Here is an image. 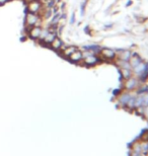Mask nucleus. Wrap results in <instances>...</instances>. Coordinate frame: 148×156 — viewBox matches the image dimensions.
Returning <instances> with one entry per match:
<instances>
[{
	"label": "nucleus",
	"instance_id": "nucleus-1",
	"mask_svg": "<svg viewBox=\"0 0 148 156\" xmlns=\"http://www.w3.org/2000/svg\"><path fill=\"white\" fill-rule=\"evenodd\" d=\"M42 17L39 13H31L27 12L23 15V26L27 27H31L34 26H42Z\"/></svg>",
	"mask_w": 148,
	"mask_h": 156
},
{
	"label": "nucleus",
	"instance_id": "nucleus-2",
	"mask_svg": "<svg viewBox=\"0 0 148 156\" xmlns=\"http://www.w3.org/2000/svg\"><path fill=\"white\" fill-rule=\"evenodd\" d=\"M42 30H43V26H34V27H24L23 34H26V35L27 36V39L29 40L37 43L38 40L40 39Z\"/></svg>",
	"mask_w": 148,
	"mask_h": 156
},
{
	"label": "nucleus",
	"instance_id": "nucleus-3",
	"mask_svg": "<svg viewBox=\"0 0 148 156\" xmlns=\"http://www.w3.org/2000/svg\"><path fill=\"white\" fill-rule=\"evenodd\" d=\"M26 8L31 13H40L43 9V3L39 0H29L26 3Z\"/></svg>",
	"mask_w": 148,
	"mask_h": 156
},
{
	"label": "nucleus",
	"instance_id": "nucleus-4",
	"mask_svg": "<svg viewBox=\"0 0 148 156\" xmlns=\"http://www.w3.org/2000/svg\"><path fill=\"white\" fill-rule=\"evenodd\" d=\"M56 37H57V34L54 32H51V30H49V33L47 34L45 38L42 40H39L37 42V44H39L40 46L44 47V48H49V46L51 45V43L55 40Z\"/></svg>",
	"mask_w": 148,
	"mask_h": 156
},
{
	"label": "nucleus",
	"instance_id": "nucleus-5",
	"mask_svg": "<svg viewBox=\"0 0 148 156\" xmlns=\"http://www.w3.org/2000/svg\"><path fill=\"white\" fill-rule=\"evenodd\" d=\"M99 61H100V59L99 57V55L90 54L88 56H85V57H83L82 62H81V63H82V65H84V66L91 67V66H94V65H96Z\"/></svg>",
	"mask_w": 148,
	"mask_h": 156
},
{
	"label": "nucleus",
	"instance_id": "nucleus-6",
	"mask_svg": "<svg viewBox=\"0 0 148 156\" xmlns=\"http://www.w3.org/2000/svg\"><path fill=\"white\" fill-rule=\"evenodd\" d=\"M77 49H78V47L74 46V45H66L65 44V45L63 46V48L61 49V51H60L58 54L60 57H62L67 60V58L69 56H70L74 51H76Z\"/></svg>",
	"mask_w": 148,
	"mask_h": 156
},
{
	"label": "nucleus",
	"instance_id": "nucleus-7",
	"mask_svg": "<svg viewBox=\"0 0 148 156\" xmlns=\"http://www.w3.org/2000/svg\"><path fill=\"white\" fill-rule=\"evenodd\" d=\"M99 59H103V60H108V61H111V60H114L116 58V53L113 51L111 49H108V48H103L99 51Z\"/></svg>",
	"mask_w": 148,
	"mask_h": 156
},
{
	"label": "nucleus",
	"instance_id": "nucleus-8",
	"mask_svg": "<svg viewBox=\"0 0 148 156\" xmlns=\"http://www.w3.org/2000/svg\"><path fill=\"white\" fill-rule=\"evenodd\" d=\"M82 59H83L82 51H81L80 49H77L76 51H74L70 56H69L67 58V60L73 64H79L82 62Z\"/></svg>",
	"mask_w": 148,
	"mask_h": 156
},
{
	"label": "nucleus",
	"instance_id": "nucleus-9",
	"mask_svg": "<svg viewBox=\"0 0 148 156\" xmlns=\"http://www.w3.org/2000/svg\"><path fill=\"white\" fill-rule=\"evenodd\" d=\"M65 45L64 41L61 39V37L57 36L55 38V40L51 43V45L49 46V49H51L52 51H54L56 53H59L61 51V49L63 48V46Z\"/></svg>",
	"mask_w": 148,
	"mask_h": 156
},
{
	"label": "nucleus",
	"instance_id": "nucleus-10",
	"mask_svg": "<svg viewBox=\"0 0 148 156\" xmlns=\"http://www.w3.org/2000/svg\"><path fill=\"white\" fill-rule=\"evenodd\" d=\"M139 86V81H138L137 78L135 77H130L128 79H126L125 81V88L128 89V90H133L135 88Z\"/></svg>",
	"mask_w": 148,
	"mask_h": 156
},
{
	"label": "nucleus",
	"instance_id": "nucleus-11",
	"mask_svg": "<svg viewBox=\"0 0 148 156\" xmlns=\"http://www.w3.org/2000/svg\"><path fill=\"white\" fill-rule=\"evenodd\" d=\"M129 64H130V66L132 68H134L135 66H137L138 64H140L142 60H141V58L139 57L138 55H131L130 59H129Z\"/></svg>",
	"mask_w": 148,
	"mask_h": 156
},
{
	"label": "nucleus",
	"instance_id": "nucleus-12",
	"mask_svg": "<svg viewBox=\"0 0 148 156\" xmlns=\"http://www.w3.org/2000/svg\"><path fill=\"white\" fill-rule=\"evenodd\" d=\"M116 56H118L119 60H121V61H129V59L131 57V53H130V51L124 50V51L119 52V54Z\"/></svg>",
	"mask_w": 148,
	"mask_h": 156
},
{
	"label": "nucleus",
	"instance_id": "nucleus-13",
	"mask_svg": "<svg viewBox=\"0 0 148 156\" xmlns=\"http://www.w3.org/2000/svg\"><path fill=\"white\" fill-rule=\"evenodd\" d=\"M121 75L124 79H128L132 76V72L131 69H128V68H121Z\"/></svg>",
	"mask_w": 148,
	"mask_h": 156
},
{
	"label": "nucleus",
	"instance_id": "nucleus-14",
	"mask_svg": "<svg viewBox=\"0 0 148 156\" xmlns=\"http://www.w3.org/2000/svg\"><path fill=\"white\" fill-rule=\"evenodd\" d=\"M140 146H141V151H142V154H147L148 153V142L147 141L141 142Z\"/></svg>",
	"mask_w": 148,
	"mask_h": 156
},
{
	"label": "nucleus",
	"instance_id": "nucleus-15",
	"mask_svg": "<svg viewBox=\"0 0 148 156\" xmlns=\"http://www.w3.org/2000/svg\"><path fill=\"white\" fill-rule=\"evenodd\" d=\"M29 40L27 39V36L26 35V34H23V35L20 36V41L21 43H23V42H27V41Z\"/></svg>",
	"mask_w": 148,
	"mask_h": 156
},
{
	"label": "nucleus",
	"instance_id": "nucleus-16",
	"mask_svg": "<svg viewBox=\"0 0 148 156\" xmlns=\"http://www.w3.org/2000/svg\"><path fill=\"white\" fill-rule=\"evenodd\" d=\"M143 116L145 117L146 119H148V105H146V107H144V110H143Z\"/></svg>",
	"mask_w": 148,
	"mask_h": 156
},
{
	"label": "nucleus",
	"instance_id": "nucleus-17",
	"mask_svg": "<svg viewBox=\"0 0 148 156\" xmlns=\"http://www.w3.org/2000/svg\"><path fill=\"white\" fill-rule=\"evenodd\" d=\"M75 23V14L72 13L71 14V18H70V24H73Z\"/></svg>",
	"mask_w": 148,
	"mask_h": 156
},
{
	"label": "nucleus",
	"instance_id": "nucleus-18",
	"mask_svg": "<svg viewBox=\"0 0 148 156\" xmlns=\"http://www.w3.org/2000/svg\"><path fill=\"white\" fill-rule=\"evenodd\" d=\"M8 2V0H0V6H3V5H5L6 3Z\"/></svg>",
	"mask_w": 148,
	"mask_h": 156
},
{
	"label": "nucleus",
	"instance_id": "nucleus-19",
	"mask_svg": "<svg viewBox=\"0 0 148 156\" xmlns=\"http://www.w3.org/2000/svg\"><path fill=\"white\" fill-rule=\"evenodd\" d=\"M131 156H142V154H141V153H137V152H134V151H132Z\"/></svg>",
	"mask_w": 148,
	"mask_h": 156
},
{
	"label": "nucleus",
	"instance_id": "nucleus-20",
	"mask_svg": "<svg viewBox=\"0 0 148 156\" xmlns=\"http://www.w3.org/2000/svg\"><path fill=\"white\" fill-rule=\"evenodd\" d=\"M23 1H24V2H26V3H27V1H29V0H23Z\"/></svg>",
	"mask_w": 148,
	"mask_h": 156
},
{
	"label": "nucleus",
	"instance_id": "nucleus-21",
	"mask_svg": "<svg viewBox=\"0 0 148 156\" xmlns=\"http://www.w3.org/2000/svg\"><path fill=\"white\" fill-rule=\"evenodd\" d=\"M10 1H14V0H8V2H10Z\"/></svg>",
	"mask_w": 148,
	"mask_h": 156
},
{
	"label": "nucleus",
	"instance_id": "nucleus-22",
	"mask_svg": "<svg viewBox=\"0 0 148 156\" xmlns=\"http://www.w3.org/2000/svg\"><path fill=\"white\" fill-rule=\"evenodd\" d=\"M39 1H41V2H42V1H43V0H39Z\"/></svg>",
	"mask_w": 148,
	"mask_h": 156
}]
</instances>
